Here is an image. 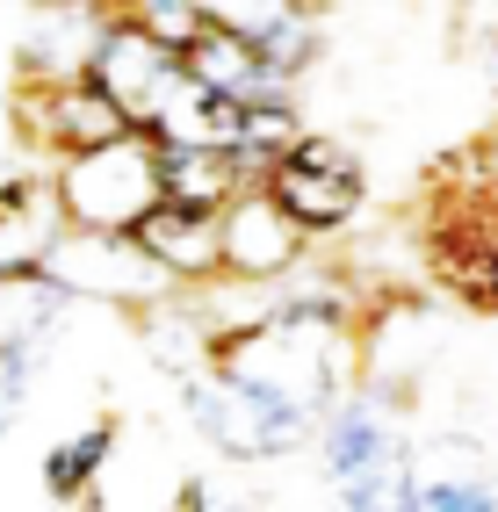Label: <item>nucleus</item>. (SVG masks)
<instances>
[{
  "label": "nucleus",
  "mask_w": 498,
  "mask_h": 512,
  "mask_svg": "<svg viewBox=\"0 0 498 512\" xmlns=\"http://www.w3.org/2000/svg\"><path fill=\"white\" fill-rule=\"evenodd\" d=\"M231 383L289 404L304 419H325L354 390V325H311V318H275L260 311L253 325L217 339V361Z\"/></svg>",
  "instance_id": "1"
},
{
  "label": "nucleus",
  "mask_w": 498,
  "mask_h": 512,
  "mask_svg": "<svg viewBox=\"0 0 498 512\" xmlns=\"http://www.w3.org/2000/svg\"><path fill=\"white\" fill-rule=\"evenodd\" d=\"M318 462L340 484V505H405L412 498V462H405V433H397V390L383 383H354L332 412L318 419Z\"/></svg>",
  "instance_id": "2"
},
{
  "label": "nucleus",
  "mask_w": 498,
  "mask_h": 512,
  "mask_svg": "<svg viewBox=\"0 0 498 512\" xmlns=\"http://www.w3.org/2000/svg\"><path fill=\"white\" fill-rule=\"evenodd\" d=\"M51 188H58V210L65 224H87V231H138L159 210V145L152 130H116V138L87 145V152H58L51 159Z\"/></svg>",
  "instance_id": "3"
},
{
  "label": "nucleus",
  "mask_w": 498,
  "mask_h": 512,
  "mask_svg": "<svg viewBox=\"0 0 498 512\" xmlns=\"http://www.w3.org/2000/svg\"><path fill=\"white\" fill-rule=\"evenodd\" d=\"M181 412H188L195 440H210V448L231 455V462H275V455H296L318 433V419L289 412V404L260 397L246 383H231L224 368L188 375V383H181Z\"/></svg>",
  "instance_id": "4"
},
{
  "label": "nucleus",
  "mask_w": 498,
  "mask_h": 512,
  "mask_svg": "<svg viewBox=\"0 0 498 512\" xmlns=\"http://www.w3.org/2000/svg\"><path fill=\"white\" fill-rule=\"evenodd\" d=\"M44 282H58L73 303H102V311H145L152 296L181 289L130 231H87V224L58 231V246L44 260Z\"/></svg>",
  "instance_id": "5"
},
{
  "label": "nucleus",
  "mask_w": 498,
  "mask_h": 512,
  "mask_svg": "<svg viewBox=\"0 0 498 512\" xmlns=\"http://www.w3.org/2000/svg\"><path fill=\"white\" fill-rule=\"evenodd\" d=\"M260 188H268L311 238H332V231L361 224V202H369V174H361V159L340 138H311V130L268 166V174H260Z\"/></svg>",
  "instance_id": "6"
},
{
  "label": "nucleus",
  "mask_w": 498,
  "mask_h": 512,
  "mask_svg": "<svg viewBox=\"0 0 498 512\" xmlns=\"http://www.w3.org/2000/svg\"><path fill=\"white\" fill-rule=\"evenodd\" d=\"M217 253H224V275H231V282L268 289V282L289 275V267L311 260V231L253 181V188H239V195L217 210Z\"/></svg>",
  "instance_id": "7"
},
{
  "label": "nucleus",
  "mask_w": 498,
  "mask_h": 512,
  "mask_svg": "<svg viewBox=\"0 0 498 512\" xmlns=\"http://www.w3.org/2000/svg\"><path fill=\"white\" fill-rule=\"evenodd\" d=\"M116 0H37L15 44V87H51V80H80L94 65V44L109 37Z\"/></svg>",
  "instance_id": "8"
},
{
  "label": "nucleus",
  "mask_w": 498,
  "mask_h": 512,
  "mask_svg": "<svg viewBox=\"0 0 498 512\" xmlns=\"http://www.w3.org/2000/svg\"><path fill=\"white\" fill-rule=\"evenodd\" d=\"M15 123H22V138L37 145L44 159L87 152V145L116 138V130H130V116L116 109V94L94 80V73L51 80V87H15Z\"/></svg>",
  "instance_id": "9"
},
{
  "label": "nucleus",
  "mask_w": 498,
  "mask_h": 512,
  "mask_svg": "<svg viewBox=\"0 0 498 512\" xmlns=\"http://www.w3.org/2000/svg\"><path fill=\"white\" fill-rule=\"evenodd\" d=\"M87 73L102 80V87L116 94V109L145 130L152 109L166 101V87L181 80V51H174V44H159L130 8H116V22H109V37L94 44V65H87Z\"/></svg>",
  "instance_id": "10"
},
{
  "label": "nucleus",
  "mask_w": 498,
  "mask_h": 512,
  "mask_svg": "<svg viewBox=\"0 0 498 512\" xmlns=\"http://www.w3.org/2000/svg\"><path fill=\"white\" fill-rule=\"evenodd\" d=\"M181 65L203 87H217L224 101H304V80H289L282 65H268V51H260L246 29H231V22H203L188 37V51H181Z\"/></svg>",
  "instance_id": "11"
},
{
  "label": "nucleus",
  "mask_w": 498,
  "mask_h": 512,
  "mask_svg": "<svg viewBox=\"0 0 498 512\" xmlns=\"http://www.w3.org/2000/svg\"><path fill=\"white\" fill-rule=\"evenodd\" d=\"M58 231H65V210H58L51 174H8L0 181V282L44 275Z\"/></svg>",
  "instance_id": "12"
},
{
  "label": "nucleus",
  "mask_w": 498,
  "mask_h": 512,
  "mask_svg": "<svg viewBox=\"0 0 498 512\" xmlns=\"http://www.w3.org/2000/svg\"><path fill=\"white\" fill-rule=\"evenodd\" d=\"M138 246L174 275L181 289H203V282H217L224 275V253H217V217L210 210H181V202H166L159 195V210L130 231Z\"/></svg>",
  "instance_id": "13"
},
{
  "label": "nucleus",
  "mask_w": 498,
  "mask_h": 512,
  "mask_svg": "<svg viewBox=\"0 0 498 512\" xmlns=\"http://www.w3.org/2000/svg\"><path fill=\"white\" fill-rule=\"evenodd\" d=\"M145 130H152L159 152H188V145H217V152H224L231 130H239V101H224L217 87H203V80L181 65V80L166 87V101L152 109Z\"/></svg>",
  "instance_id": "14"
},
{
  "label": "nucleus",
  "mask_w": 498,
  "mask_h": 512,
  "mask_svg": "<svg viewBox=\"0 0 498 512\" xmlns=\"http://www.w3.org/2000/svg\"><path fill=\"white\" fill-rule=\"evenodd\" d=\"M159 188H166V202H181V210H224L239 188H253L246 174H239V159L231 152H217V145H188V152H159Z\"/></svg>",
  "instance_id": "15"
},
{
  "label": "nucleus",
  "mask_w": 498,
  "mask_h": 512,
  "mask_svg": "<svg viewBox=\"0 0 498 512\" xmlns=\"http://www.w3.org/2000/svg\"><path fill=\"white\" fill-rule=\"evenodd\" d=\"M116 448H123V419H87L80 433H65L58 448L44 455V498H58V505L65 498H87L109 476Z\"/></svg>",
  "instance_id": "16"
},
{
  "label": "nucleus",
  "mask_w": 498,
  "mask_h": 512,
  "mask_svg": "<svg viewBox=\"0 0 498 512\" xmlns=\"http://www.w3.org/2000/svg\"><path fill=\"white\" fill-rule=\"evenodd\" d=\"M304 109H296V101H246V109H239V130H231V159H239V174L246 181H260V174H268V166L296 145V138H304Z\"/></svg>",
  "instance_id": "17"
},
{
  "label": "nucleus",
  "mask_w": 498,
  "mask_h": 512,
  "mask_svg": "<svg viewBox=\"0 0 498 512\" xmlns=\"http://www.w3.org/2000/svg\"><path fill=\"white\" fill-rule=\"evenodd\" d=\"M65 311H73V296H65L58 282H44V275L0 282V354H8L15 339H29V332H58Z\"/></svg>",
  "instance_id": "18"
},
{
  "label": "nucleus",
  "mask_w": 498,
  "mask_h": 512,
  "mask_svg": "<svg viewBox=\"0 0 498 512\" xmlns=\"http://www.w3.org/2000/svg\"><path fill=\"white\" fill-rule=\"evenodd\" d=\"M268 51V65H282L289 80H311V65L325 58V8H304V0H289V8L253 37Z\"/></svg>",
  "instance_id": "19"
},
{
  "label": "nucleus",
  "mask_w": 498,
  "mask_h": 512,
  "mask_svg": "<svg viewBox=\"0 0 498 512\" xmlns=\"http://www.w3.org/2000/svg\"><path fill=\"white\" fill-rule=\"evenodd\" d=\"M123 8L138 15L159 44H174V51H188V37L210 22V8H203V0H123Z\"/></svg>",
  "instance_id": "20"
},
{
  "label": "nucleus",
  "mask_w": 498,
  "mask_h": 512,
  "mask_svg": "<svg viewBox=\"0 0 498 512\" xmlns=\"http://www.w3.org/2000/svg\"><path fill=\"white\" fill-rule=\"evenodd\" d=\"M477 65H484V80H491V94H498V29H484V37H477Z\"/></svg>",
  "instance_id": "21"
},
{
  "label": "nucleus",
  "mask_w": 498,
  "mask_h": 512,
  "mask_svg": "<svg viewBox=\"0 0 498 512\" xmlns=\"http://www.w3.org/2000/svg\"><path fill=\"white\" fill-rule=\"evenodd\" d=\"M116 8H123V0H116Z\"/></svg>",
  "instance_id": "22"
}]
</instances>
